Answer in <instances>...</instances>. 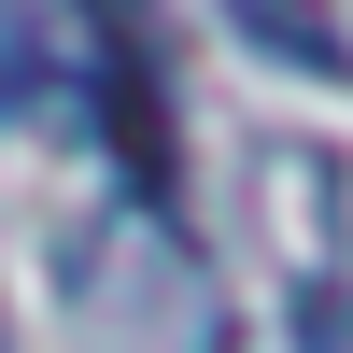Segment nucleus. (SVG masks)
<instances>
[{"label": "nucleus", "instance_id": "3", "mask_svg": "<svg viewBox=\"0 0 353 353\" xmlns=\"http://www.w3.org/2000/svg\"><path fill=\"white\" fill-rule=\"evenodd\" d=\"M43 85H57V28L28 14V0H0V113H28Z\"/></svg>", "mask_w": 353, "mask_h": 353}, {"label": "nucleus", "instance_id": "4", "mask_svg": "<svg viewBox=\"0 0 353 353\" xmlns=\"http://www.w3.org/2000/svg\"><path fill=\"white\" fill-rule=\"evenodd\" d=\"M113 43H141V0H99V57H113Z\"/></svg>", "mask_w": 353, "mask_h": 353}, {"label": "nucleus", "instance_id": "2", "mask_svg": "<svg viewBox=\"0 0 353 353\" xmlns=\"http://www.w3.org/2000/svg\"><path fill=\"white\" fill-rule=\"evenodd\" d=\"M226 14H241L254 57H283V71H311V85H353V28H339V0H226Z\"/></svg>", "mask_w": 353, "mask_h": 353}, {"label": "nucleus", "instance_id": "1", "mask_svg": "<svg viewBox=\"0 0 353 353\" xmlns=\"http://www.w3.org/2000/svg\"><path fill=\"white\" fill-rule=\"evenodd\" d=\"M99 113H113L128 184H141V198H170V113H156V57H141V43H113V57H99Z\"/></svg>", "mask_w": 353, "mask_h": 353}]
</instances>
